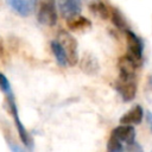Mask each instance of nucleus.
<instances>
[{
    "mask_svg": "<svg viewBox=\"0 0 152 152\" xmlns=\"http://www.w3.org/2000/svg\"><path fill=\"white\" fill-rule=\"evenodd\" d=\"M6 96V101H7V106H8V109H10V113L12 114L13 116V120H14V124H15V127L18 129V133H19V138L21 140V142L28 147V148H32L33 147V140L30 135V133L27 132V129L24 127L20 118H19V113H18V107H17V103H15V100H14V94L13 91L8 93V94H5Z\"/></svg>",
    "mask_w": 152,
    "mask_h": 152,
    "instance_id": "nucleus-1",
    "label": "nucleus"
},
{
    "mask_svg": "<svg viewBox=\"0 0 152 152\" xmlns=\"http://www.w3.org/2000/svg\"><path fill=\"white\" fill-rule=\"evenodd\" d=\"M114 88L125 102L132 101L137 95V77H135V75L119 74V77L114 83Z\"/></svg>",
    "mask_w": 152,
    "mask_h": 152,
    "instance_id": "nucleus-2",
    "label": "nucleus"
},
{
    "mask_svg": "<svg viewBox=\"0 0 152 152\" xmlns=\"http://www.w3.org/2000/svg\"><path fill=\"white\" fill-rule=\"evenodd\" d=\"M57 18V0H38L37 19L40 24L55 26Z\"/></svg>",
    "mask_w": 152,
    "mask_h": 152,
    "instance_id": "nucleus-3",
    "label": "nucleus"
},
{
    "mask_svg": "<svg viewBox=\"0 0 152 152\" xmlns=\"http://www.w3.org/2000/svg\"><path fill=\"white\" fill-rule=\"evenodd\" d=\"M56 39L62 44L66 57H68V63L70 66H75L78 63V44L76 38H74L68 31L61 30L56 37Z\"/></svg>",
    "mask_w": 152,
    "mask_h": 152,
    "instance_id": "nucleus-4",
    "label": "nucleus"
},
{
    "mask_svg": "<svg viewBox=\"0 0 152 152\" xmlns=\"http://www.w3.org/2000/svg\"><path fill=\"white\" fill-rule=\"evenodd\" d=\"M126 40H127V55L131 56L134 61H137L140 65L144 58V42L140 37H138L133 31L127 28L125 31Z\"/></svg>",
    "mask_w": 152,
    "mask_h": 152,
    "instance_id": "nucleus-5",
    "label": "nucleus"
},
{
    "mask_svg": "<svg viewBox=\"0 0 152 152\" xmlns=\"http://www.w3.org/2000/svg\"><path fill=\"white\" fill-rule=\"evenodd\" d=\"M57 7L61 15L65 20H69L80 15L82 11V0H57Z\"/></svg>",
    "mask_w": 152,
    "mask_h": 152,
    "instance_id": "nucleus-6",
    "label": "nucleus"
},
{
    "mask_svg": "<svg viewBox=\"0 0 152 152\" xmlns=\"http://www.w3.org/2000/svg\"><path fill=\"white\" fill-rule=\"evenodd\" d=\"M10 8L20 17H28L37 6V0H6Z\"/></svg>",
    "mask_w": 152,
    "mask_h": 152,
    "instance_id": "nucleus-7",
    "label": "nucleus"
},
{
    "mask_svg": "<svg viewBox=\"0 0 152 152\" xmlns=\"http://www.w3.org/2000/svg\"><path fill=\"white\" fill-rule=\"evenodd\" d=\"M112 135L118 138L122 144H126L127 147L135 144V129L132 125H120L112 131Z\"/></svg>",
    "mask_w": 152,
    "mask_h": 152,
    "instance_id": "nucleus-8",
    "label": "nucleus"
},
{
    "mask_svg": "<svg viewBox=\"0 0 152 152\" xmlns=\"http://www.w3.org/2000/svg\"><path fill=\"white\" fill-rule=\"evenodd\" d=\"M144 116V110L140 104H135L128 112H126L120 118V124L122 125H138L141 122Z\"/></svg>",
    "mask_w": 152,
    "mask_h": 152,
    "instance_id": "nucleus-9",
    "label": "nucleus"
},
{
    "mask_svg": "<svg viewBox=\"0 0 152 152\" xmlns=\"http://www.w3.org/2000/svg\"><path fill=\"white\" fill-rule=\"evenodd\" d=\"M80 68L87 75H96L100 69V65L95 56H93L91 53H84L83 57L81 58Z\"/></svg>",
    "mask_w": 152,
    "mask_h": 152,
    "instance_id": "nucleus-10",
    "label": "nucleus"
},
{
    "mask_svg": "<svg viewBox=\"0 0 152 152\" xmlns=\"http://www.w3.org/2000/svg\"><path fill=\"white\" fill-rule=\"evenodd\" d=\"M50 46H51V51H52V53H53V56H55V59H56L57 64H58L59 66H62V68H65L66 65H69V63H68V57H66V53H65V51H64L62 44H61L57 39H55V40L51 42Z\"/></svg>",
    "mask_w": 152,
    "mask_h": 152,
    "instance_id": "nucleus-11",
    "label": "nucleus"
},
{
    "mask_svg": "<svg viewBox=\"0 0 152 152\" xmlns=\"http://www.w3.org/2000/svg\"><path fill=\"white\" fill-rule=\"evenodd\" d=\"M66 26L71 31H86L91 27V21L86 17L76 15L69 20H66Z\"/></svg>",
    "mask_w": 152,
    "mask_h": 152,
    "instance_id": "nucleus-12",
    "label": "nucleus"
},
{
    "mask_svg": "<svg viewBox=\"0 0 152 152\" xmlns=\"http://www.w3.org/2000/svg\"><path fill=\"white\" fill-rule=\"evenodd\" d=\"M89 8H90V11H91L95 15L100 17V18L103 19V20H107V19L110 18V10H112V8H109V7H108L106 4H103L102 1H94V2H91V4L89 5Z\"/></svg>",
    "mask_w": 152,
    "mask_h": 152,
    "instance_id": "nucleus-13",
    "label": "nucleus"
},
{
    "mask_svg": "<svg viewBox=\"0 0 152 152\" xmlns=\"http://www.w3.org/2000/svg\"><path fill=\"white\" fill-rule=\"evenodd\" d=\"M110 20H112V23L114 24V26L118 27L119 30L126 31V30L128 28L125 18L122 17V14H121L116 8H112V10H110Z\"/></svg>",
    "mask_w": 152,
    "mask_h": 152,
    "instance_id": "nucleus-14",
    "label": "nucleus"
},
{
    "mask_svg": "<svg viewBox=\"0 0 152 152\" xmlns=\"http://www.w3.org/2000/svg\"><path fill=\"white\" fill-rule=\"evenodd\" d=\"M107 150L109 152H121L125 150V147H124V144L118 138H115L114 135H110L107 142Z\"/></svg>",
    "mask_w": 152,
    "mask_h": 152,
    "instance_id": "nucleus-15",
    "label": "nucleus"
},
{
    "mask_svg": "<svg viewBox=\"0 0 152 152\" xmlns=\"http://www.w3.org/2000/svg\"><path fill=\"white\" fill-rule=\"evenodd\" d=\"M0 90L4 93V94H8L12 91V88H11V83L10 81L7 80V77L0 72Z\"/></svg>",
    "mask_w": 152,
    "mask_h": 152,
    "instance_id": "nucleus-16",
    "label": "nucleus"
},
{
    "mask_svg": "<svg viewBox=\"0 0 152 152\" xmlns=\"http://www.w3.org/2000/svg\"><path fill=\"white\" fill-rule=\"evenodd\" d=\"M146 122H147V125H148V127H150V129L152 132V112H147L146 113Z\"/></svg>",
    "mask_w": 152,
    "mask_h": 152,
    "instance_id": "nucleus-17",
    "label": "nucleus"
},
{
    "mask_svg": "<svg viewBox=\"0 0 152 152\" xmlns=\"http://www.w3.org/2000/svg\"><path fill=\"white\" fill-rule=\"evenodd\" d=\"M2 56H4V42L1 39V37H0V58Z\"/></svg>",
    "mask_w": 152,
    "mask_h": 152,
    "instance_id": "nucleus-18",
    "label": "nucleus"
}]
</instances>
